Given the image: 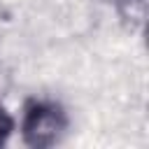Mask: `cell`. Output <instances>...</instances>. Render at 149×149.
<instances>
[{
	"label": "cell",
	"instance_id": "6da1fadb",
	"mask_svg": "<svg viewBox=\"0 0 149 149\" xmlns=\"http://www.w3.org/2000/svg\"><path fill=\"white\" fill-rule=\"evenodd\" d=\"M70 128L68 109L51 98H28L16 119V133L30 149L56 147Z\"/></svg>",
	"mask_w": 149,
	"mask_h": 149
},
{
	"label": "cell",
	"instance_id": "7a4b0ae2",
	"mask_svg": "<svg viewBox=\"0 0 149 149\" xmlns=\"http://www.w3.org/2000/svg\"><path fill=\"white\" fill-rule=\"evenodd\" d=\"M147 5L149 0H116L112 9L128 30H142L147 23Z\"/></svg>",
	"mask_w": 149,
	"mask_h": 149
},
{
	"label": "cell",
	"instance_id": "3957f363",
	"mask_svg": "<svg viewBox=\"0 0 149 149\" xmlns=\"http://www.w3.org/2000/svg\"><path fill=\"white\" fill-rule=\"evenodd\" d=\"M14 133H16V116L5 105H0V147H5Z\"/></svg>",
	"mask_w": 149,
	"mask_h": 149
},
{
	"label": "cell",
	"instance_id": "277c9868",
	"mask_svg": "<svg viewBox=\"0 0 149 149\" xmlns=\"http://www.w3.org/2000/svg\"><path fill=\"white\" fill-rule=\"evenodd\" d=\"M98 2H102V5H109V7H112V5L116 2V0H98Z\"/></svg>",
	"mask_w": 149,
	"mask_h": 149
}]
</instances>
